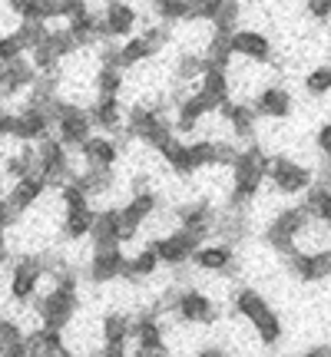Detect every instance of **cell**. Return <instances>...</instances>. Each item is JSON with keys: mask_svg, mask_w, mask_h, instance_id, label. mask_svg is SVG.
Returning <instances> with one entry per match:
<instances>
[{"mask_svg": "<svg viewBox=\"0 0 331 357\" xmlns=\"http://www.w3.org/2000/svg\"><path fill=\"white\" fill-rule=\"evenodd\" d=\"M288 268L295 271L298 281H325L331 275V252H318V255H298L292 252L288 255Z\"/></svg>", "mask_w": 331, "mask_h": 357, "instance_id": "cell-26", "label": "cell"}, {"mask_svg": "<svg viewBox=\"0 0 331 357\" xmlns=\"http://www.w3.org/2000/svg\"><path fill=\"white\" fill-rule=\"evenodd\" d=\"M43 275H47V258H40V255L17 258L10 268V298L17 305H30L40 294Z\"/></svg>", "mask_w": 331, "mask_h": 357, "instance_id": "cell-8", "label": "cell"}, {"mask_svg": "<svg viewBox=\"0 0 331 357\" xmlns=\"http://www.w3.org/2000/svg\"><path fill=\"white\" fill-rule=\"evenodd\" d=\"M252 109L262 119H288L295 113V96L281 83H268V86H262L255 93Z\"/></svg>", "mask_w": 331, "mask_h": 357, "instance_id": "cell-14", "label": "cell"}, {"mask_svg": "<svg viewBox=\"0 0 331 357\" xmlns=\"http://www.w3.org/2000/svg\"><path fill=\"white\" fill-rule=\"evenodd\" d=\"M192 265L199 268V271H209V275H232V271H235V252H232V245H226V242L203 245V248L192 255Z\"/></svg>", "mask_w": 331, "mask_h": 357, "instance_id": "cell-22", "label": "cell"}, {"mask_svg": "<svg viewBox=\"0 0 331 357\" xmlns=\"http://www.w3.org/2000/svg\"><path fill=\"white\" fill-rule=\"evenodd\" d=\"M156 53H159V50H156L153 43L142 37V33H136V37L123 40V43L116 47V66H119V70H133V66H140V63H146V60H153Z\"/></svg>", "mask_w": 331, "mask_h": 357, "instance_id": "cell-29", "label": "cell"}, {"mask_svg": "<svg viewBox=\"0 0 331 357\" xmlns=\"http://www.w3.org/2000/svg\"><path fill=\"white\" fill-rule=\"evenodd\" d=\"M205 63H209V60H205ZM199 93H203V96H209V100L222 109V106L232 100L229 70H219V66L209 63V66H205V73H203V79H199Z\"/></svg>", "mask_w": 331, "mask_h": 357, "instance_id": "cell-28", "label": "cell"}, {"mask_svg": "<svg viewBox=\"0 0 331 357\" xmlns=\"http://www.w3.org/2000/svg\"><path fill=\"white\" fill-rule=\"evenodd\" d=\"M53 129H57V139L64 142L66 149H83L96 132H93V119L83 106L57 100L53 102Z\"/></svg>", "mask_w": 331, "mask_h": 357, "instance_id": "cell-5", "label": "cell"}, {"mask_svg": "<svg viewBox=\"0 0 331 357\" xmlns=\"http://www.w3.org/2000/svg\"><path fill=\"white\" fill-rule=\"evenodd\" d=\"M47 357H77V354H73V351H70V347H60V351H57V354H47Z\"/></svg>", "mask_w": 331, "mask_h": 357, "instance_id": "cell-47", "label": "cell"}, {"mask_svg": "<svg viewBox=\"0 0 331 357\" xmlns=\"http://www.w3.org/2000/svg\"><path fill=\"white\" fill-rule=\"evenodd\" d=\"M232 56H239V60L255 63V66H268V63H275V47H272V40L262 30L239 26L232 33Z\"/></svg>", "mask_w": 331, "mask_h": 357, "instance_id": "cell-11", "label": "cell"}, {"mask_svg": "<svg viewBox=\"0 0 331 357\" xmlns=\"http://www.w3.org/2000/svg\"><path fill=\"white\" fill-rule=\"evenodd\" d=\"M298 357H331V347L328 344H315V347H308L305 354H298Z\"/></svg>", "mask_w": 331, "mask_h": 357, "instance_id": "cell-44", "label": "cell"}, {"mask_svg": "<svg viewBox=\"0 0 331 357\" xmlns=\"http://www.w3.org/2000/svg\"><path fill=\"white\" fill-rule=\"evenodd\" d=\"M73 182L87 192V199H96V195H106L113 189V172H106V169H83V172L73 176Z\"/></svg>", "mask_w": 331, "mask_h": 357, "instance_id": "cell-34", "label": "cell"}, {"mask_svg": "<svg viewBox=\"0 0 331 357\" xmlns=\"http://www.w3.org/2000/svg\"><path fill=\"white\" fill-rule=\"evenodd\" d=\"M176 222L182 231H189L199 242H205V238L216 231L219 215H216V208H212V202H189L176 212Z\"/></svg>", "mask_w": 331, "mask_h": 357, "instance_id": "cell-15", "label": "cell"}, {"mask_svg": "<svg viewBox=\"0 0 331 357\" xmlns=\"http://www.w3.org/2000/svg\"><path fill=\"white\" fill-rule=\"evenodd\" d=\"M232 307H235L239 318L249 321V328L255 331V337H258V344L262 347H279L281 344L285 324H281L279 311L268 305L255 288H239V291L232 294Z\"/></svg>", "mask_w": 331, "mask_h": 357, "instance_id": "cell-2", "label": "cell"}, {"mask_svg": "<svg viewBox=\"0 0 331 357\" xmlns=\"http://www.w3.org/2000/svg\"><path fill=\"white\" fill-rule=\"evenodd\" d=\"M156 208H159V195L156 192H140V195H129V202L119 208V215H123V229H126V238H133L136 231L156 215Z\"/></svg>", "mask_w": 331, "mask_h": 357, "instance_id": "cell-20", "label": "cell"}, {"mask_svg": "<svg viewBox=\"0 0 331 357\" xmlns=\"http://www.w3.org/2000/svg\"><path fill=\"white\" fill-rule=\"evenodd\" d=\"M100 341L106 351H129L133 341V318L123 311H110L100 321Z\"/></svg>", "mask_w": 331, "mask_h": 357, "instance_id": "cell-23", "label": "cell"}, {"mask_svg": "<svg viewBox=\"0 0 331 357\" xmlns=\"http://www.w3.org/2000/svg\"><path fill=\"white\" fill-rule=\"evenodd\" d=\"M7 255H10V248H7V231L0 229V265L7 261Z\"/></svg>", "mask_w": 331, "mask_h": 357, "instance_id": "cell-45", "label": "cell"}, {"mask_svg": "<svg viewBox=\"0 0 331 357\" xmlns=\"http://www.w3.org/2000/svg\"><path fill=\"white\" fill-rule=\"evenodd\" d=\"M47 47H50L60 60H66L70 53H77V40H73V33L66 30V26H50V37H47Z\"/></svg>", "mask_w": 331, "mask_h": 357, "instance_id": "cell-38", "label": "cell"}, {"mask_svg": "<svg viewBox=\"0 0 331 357\" xmlns=\"http://www.w3.org/2000/svg\"><path fill=\"white\" fill-rule=\"evenodd\" d=\"M239 17H242V7H239L235 0H226L222 10H219V17L212 20V33H226V37H232V33L239 30Z\"/></svg>", "mask_w": 331, "mask_h": 357, "instance_id": "cell-36", "label": "cell"}, {"mask_svg": "<svg viewBox=\"0 0 331 357\" xmlns=\"http://www.w3.org/2000/svg\"><path fill=\"white\" fill-rule=\"evenodd\" d=\"M305 13L311 17V20L325 24V20H331V0H308V3H305Z\"/></svg>", "mask_w": 331, "mask_h": 357, "instance_id": "cell-40", "label": "cell"}, {"mask_svg": "<svg viewBox=\"0 0 331 357\" xmlns=\"http://www.w3.org/2000/svg\"><path fill=\"white\" fill-rule=\"evenodd\" d=\"M103 20V40H116V37H136V26H140V7L133 3H123V0H113L100 10Z\"/></svg>", "mask_w": 331, "mask_h": 357, "instance_id": "cell-12", "label": "cell"}, {"mask_svg": "<svg viewBox=\"0 0 331 357\" xmlns=\"http://www.w3.org/2000/svg\"><path fill=\"white\" fill-rule=\"evenodd\" d=\"M93 252H106V248H119L126 242V229H123V215L119 208H103L96 212V222H93Z\"/></svg>", "mask_w": 331, "mask_h": 357, "instance_id": "cell-16", "label": "cell"}, {"mask_svg": "<svg viewBox=\"0 0 331 357\" xmlns=\"http://www.w3.org/2000/svg\"><path fill=\"white\" fill-rule=\"evenodd\" d=\"M50 189V182L40 176H30V178H20V182H13L10 189H7V205H10V212L17 218L24 215V212H30L34 205L43 199V192Z\"/></svg>", "mask_w": 331, "mask_h": 357, "instance_id": "cell-19", "label": "cell"}, {"mask_svg": "<svg viewBox=\"0 0 331 357\" xmlns=\"http://www.w3.org/2000/svg\"><path fill=\"white\" fill-rule=\"evenodd\" d=\"M7 321L10 318H3V314H0V337H3V331H7Z\"/></svg>", "mask_w": 331, "mask_h": 357, "instance_id": "cell-48", "label": "cell"}, {"mask_svg": "<svg viewBox=\"0 0 331 357\" xmlns=\"http://www.w3.org/2000/svg\"><path fill=\"white\" fill-rule=\"evenodd\" d=\"M126 271V255L123 248H106V252H93L87 261V278L93 284H110V281L123 278Z\"/></svg>", "mask_w": 331, "mask_h": 357, "instance_id": "cell-18", "label": "cell"}, {"mask_svg": "<svg viewBox=\"0 0 331 357\" xmlns=\"http://www.w3.org/2000/svg\"><path fill=\"white\" fill-rule=\"evenodd\" d=\"M268 182L279 195H305L315 185V172L308 166H302L292 155H272L268 166Z\"/></svg>", "mask_w": 331, "mask_h": 357, "instance_id": "cell-6", "label": "cell"}, {"mask_svg": "<svg viewBox=\"0 0 331 357\" xmlns=\"http://www.w3.org/2000/svg\"><path fill=\"white\" fill-rule=\"evenodd\" d=\"M268 166H272V155H268L258 142L239 149L235 162H232V195H229V202L232 205H249L252 202L255 195L262 192V185H265Z\"/></svg>", "mask_w": 331, "mask_h": 357, "instance_id": "cell-3", "label": "cell"}, {"mask_svg": "<svg viewBox=\"0 0 331 357\" xmlns=\"http://www.w3.org/2000/svg\"><path fill=\"white\" fill-rule=\"evenodd\" d=\"M156 271H159V258H156V252L146 245L140 255L126 258V271H123V278L126 281H146V278H153Z\"/></svg>", "mask_w": 331, "mask_h": 357, "instance_id": "cell-33", "label": "cell"}, {"mask_svg": "<svg viewBox=\"0 0 331 357\" xmlns=\"http://www.w3.org/2000/svg\"><path fill=\"white\" fill-rule=\"evenodd\" d=\"M50 129H53L50 109H43V106H24L17 113V123H13V139L27 142V146H34V142L40 146L43 139H50Z\"/></svg>", "mask_w": 331, "mask_h": 357, "instance_id": "cell-13", "label": "cell"}, {"mask_svg": "<svg viewBox=\"0 0 331 357\" xmlns=\"http://www.w3.org/2000/svg\"><path fill=\"white\" fill-rule=\"evenodd\" d=\"M13 123H17V113L0 106V136H13Z\"/></svg>", "mask_w": 331, "mask_h": 357, "instance_id": "cell-42", "label": "cell"}, {"mask_svg": "<svg viewBox=\"0 0 331 357\" xmlns=\"http://www.w3.org/2000/svg\"><path fill=\"white\" fill-rule=\"evenodd\" d=\"M219 116H222V123L229 126L232 139L235 142H249L252 146L255 142V123H258V116H255L252 102H235L229 100L222 109H219Z\"/></svg>", "mask_w": 331, "mask_h": 357, "instance_id": "cell-17", "label": "cell"}, {"mask_svg": "<svg viewBox=\"0 0 331 357\" xmlns=\"http://www.w3.org/2000/svg\"><path fill=\"white\" fill-rule=\"evenodd\" d=\"M83 153V162H87V169H106V172H113V166L119 162V142L113 139V136H103V132H96L93 139L80 149Z\"/></svg>", "mask_w": 331, "mask_h": 357, "instance_id": "cell-24", "label": "cell"}, {"mask_svg": "<svg viewBox=\"0 0 331 357\" xmlns=\"http://www.w3.org/2000/svg\"><path fill=\"white\" fill-rule=\"evenodd\" d=\"M315 146H318V153L325 155V159H331V123L318 126V132H315Z\"/></svg>", "mask_w": 331, "mask_h": 357, "instance_id": "cell-41", "label": "cell"}, {"mask_svg": "<svg viewBox=\"0 0 331 357\" xmlns=\"http://www.w3.org/2000/svg\"><path fill=\"white\" fill-rule=\"evenodd\" d=\"M212 109H219V106L196 89L189 96H182V102H176V123H172V126H176V132H192Z\"/></svg>", "mask_w": 331, "mask_h": 357, "instance_id": "cell-21", "label": "cell"}, {"mask_svg": "<svg viewBox=\"0 0 331 357\" xmlns=\"http://www.w3.org/2000/svg\"><path fill=\"white\" fill-rule=\"evenodd\" d=\"M24 53H30V50H27L24 37H20L17 30H10V33H3V37H0V63L3 66L24 60Z\"/></svg>", "mask_w": 331, "mask_h": 357, "instance_id": "cell-37", "label": "cell"}, {"mask_svg": "<svg viewBox=\"0 0 331 357\" xmlns=\"http://www.w3.org/2000/svg\"><path fill=\"white\" fill-rule=\"evenodd\" d=\"M302 205L308 208V215L311 218H318V222L331 225V182H315V185L305 192V202Z\"/></svg>", "mask_w": 331, "mask_h": 357, "instance_id": "cell-32", "label": "cell"}, {"mask_svg": "<svg viewBox=\"0 0 331 357\" xmlns=\"http://www.w3.org/2000/svg\"><path fill=\"white\" fill-rule=\"evenodd\" d=\"M100 357H129V351H106V347H103Z\"/></svg>", "mask_w": 331, "mask_h": 357, "instance_id": "cell-46", "label": "cell"}, {"mask_svg": "<svg viewBox=\"0 0 331 357\" xmlns=\"http://www.w3.org/2000/svg\"><path fill=\"white\" fill-rule=\"evenodd\" d=\"M89 119H93V129H103V136H110V132H119V129H126V113H123V102L119 100H100L87 109Z\"/></svg>", "mask_w": 331, "mask_h": 357, "instance_id": "cell-25", "label": "cell"}, {"mask_svg": "<svg viewBox=\"0 0 331 357\" xmlns=\"http://www.w3.org/2000/svg\"><path fill=\"white\" fill-rule=\"evenodd\" d=\"M93 222H96V208L89 202L66 205L64 208V238H70V242L87 238L89 231H93Z\"/></svg>", "mask_w": 331, "mask_h": 357, "instance_id": "cell-27", "label": "cell"}, {"mask_svg": "<svg viewBox=\"0 0 331 357\" xmlns=\"http://www.w3.org/2000/svg\"><path fill=\"white\" fill-rule=\"evenodd\" d=\"M93 86H96V96H100V100H119L123 70H116V66H100L96 77H93Z\"/></svg>", "mask_w": 331, "mask_h": 357, "instance_id": "cell-35", "label": "cell"}, {"mask_svg": "<svg viewBox=\"0 0 331 357\" xmlns=\"http://www.w3.org/2000/svg\"><path fill=\"white\" fill-rule=\"evenodd\" d=\"M163 311H169V314L176 321H182V324H216L219 321V305L205 291H199V288L169 291L163 305H156L153 314L159 318Z\"/></svg>", "mask_w": 331, "mask_h": 357, "instance_id": "cell-4", "label": "cell"}, {"mask_svg": "<svg viewBox=\"0 0 331 357\" xmlns=\"http://www.w3.org/2000/svg\"><path fill=\"white\" fill-rule=\"evenodd\" d=\"M50 288L40 291L37 298V314H40V328L47 331H66V324L77 318L80 311V281L73 268L64 265H50Z\"/></svg>", "mask_w": 331, "mask_h": 357, "instance_id": "cell-1", "label": "cell"}, {"mask_svg": "<svg viewBox=\"0 0 331 357\" xmlns=\"http://www.w3.org/2000/svg\"><path fill=\"white\" fill-rule=\"evenodd\" d=\"M308 222H311V215H308L305 205H295V208H281V212H275V218H272V225L265 229V242L279 252V255H292L295 252V238H298V231L305 229Z\"/></svg>", "mask_w": 331, "mask_h": 357, "instance_id": "cell-7", "label": "cell"}, {"mask_svg": "<svg viewBox=\"0 0 331 357\" xmlns=\"http://www.w3.org/2000/svg\"><path fill=\"white\" fill-rule=\"evenodd\" d=\"M37 172L47 178L50 185H57V189L77 176L73 166H70V149H66L57 136H50V139H43L37 146Z\"/></svg>", "mask_w": 331, "mask_h": 357, "instance_id": "cell-9", "label": "cell"}, {"mask_svg": "<svg viewBox=\"0 0 331 357\" xmlns=\"http://www.w3.org/2000/svg\"><path fill=\"white\" fill-rule=\"evenodd\" d=\"M3 176L13 182H20V178H30L37 176V146H24L20 153H10L3 159Z\"/></svg>", "mask_w": 331, "mask_h": 357, "instance_id": "cell-30", "label": "cell"}, {"mask_svg": "<svg viewBox=\"0 0 331 357\" xmlns=\"http://www.w3.org/2000/svg\"><path fill=\"white\" fill-rule=\"evenodd\" d=\"M196 357H232V354L222 344H205V347H199V354Z\"/></svg>", "mask_w": 331, "mask_h": 357, "instance_id": "cell-43", "label": "cell"}, {"mask_svg": "<svg viewBox=\"0 0 331 357\" xmlns=\"http://www.w3.org/2000/svg\"><path fill=\"white\" fill-rule=\"evenodd\" d=\"M153 13L159 17V24H186L196 20V0H156Z\"/></svg>", "mask_w": 331, "mask_h": 357, "instance_id": "cell-31", "label": "cell"}, {"mask_svg": "<svg viewBox=\"0 0 331 357\" xmlns=\"http://www.w3.org/2000/svg\"><path fill=\"white\" fill-rule=\"evenodd\" d=\"M149 248L156 252V258H159V265H169V268H179L186 265V261H192V255L203 248L205 242H199L196 235H189V231H169V235H159V238H149Z\"/></svg>", "mask_w": 331, "mask_h": 357, "instance_id": "cell-10", "label": "cell"}, {"mask_svg": "<svg viewBox=\"0 0 331 357\" xmlns=\"http://www.w3.org/2000/svg\"><path fill=\"white\" fill-rule=\"evenodd\" d=\"M305 89H308V96H328V93H331V63L308 70Z\"/></svg>", "mask_w": 331, "mask_h": 357, "instance_id": "cell-39", "label": "cell"}]
</instances>
